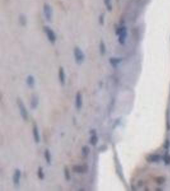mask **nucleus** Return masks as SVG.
I'll list each match as a JSON object with an SVG mask.
<instances>
[{"label": "nucleus", "mask_w": 170, "mask_h": 191, "mask_svg": "<svg viewBox=\"0 0 170 191\" xmlns=\"http://www.w3.org/2000/svg\"><path fill=\"white\" fill-rule=\"evenodd\" d=\"M116 34L118 36V41L121 45H124L128 36V31L125 26H121L116 30Z\"/></svg>", "instance_id": "1"}, {"label": "nucleus", "mask_w": 170, "mask_h": 191, "mask_svg": "<svg viewBox=\"0 0 170 191\" xmlns=\"http://www.w3.org/2000/svg\"><path fill=\"white\" fill-rule=\"evenodd\" d=\"M73 54H74L75 61L76 63L78 64H81L84 63L85 60V54L84 53L82 50L79 47H75L73 50Z\"/></svg>", "instance_id": "2"}, {"label": "nucleus", "mask_w": 170, "mask_h": 191, "mask_svg": "<svg viewBox=\"0 0 170 191\" xmlns=\"http://www.w3.org/2000/svg\"><path fill=\"white\" fill-rule=\"evenodd\" d=\"M44 33L46 34L47 39L49 41V42L52 44H54L56 43L57 40L56 34L55 33L54 31L52 30L51 27H50L48 26H45L43 27Z\"/></svg>", "instance_id": "3"}, {"label": "nucleus", "mask_w": 170, "mask_h": 191, "mask_svg": "<svg viewBox=\"0 0 170 191\" xmlns=\"http://www.w3.org/2000/svg\"><path fill=\"white\" fill-rule=\"evenodd\" d=\"M43 11L45 19L49 23L52 21V17H53V10H52V6L49 3H45L43 6Z\"/></svg>", "instance_id": "4"}, {"label": "nucleus", "mask_w": 170, "mask_h": 191, "mask_svg": "<svg viewBox=\"0 0 170 191\" xmlns=\"http://www.w3.org/2000/svg\"><path fill=\"white\" fill-rule=\"evenodd\" d=\"M17 102L18 107H19V110L22 118L24 120H27V119H28V113H27V109L25 107L24 103L20 98H18Z\"/></svg>", "instance_id": "5"}, {"label": "nucleus", "mask_w": 170, "mask_h": 191, "mask_svg": "<svg viewBox=\"0 0 170 191\" xmlns=\"http://www.w3.org/2000/svg\"><path fill=\"white\" fill-rule=\"evenodd\" d=\"M161 159H162L161 156L157 153L149 154L145 157L146 160L149 163H157L161 161Z\"/></svg>", "instance_id": "6"}, {"label": "nucleus", "mask_w": 170, "mask_h": 191, "mask_svg": "<svg viewBox=\"0 0 170 191\" xmlns=\"http://www.w3.org/2000/svg\"><path fill=\"white\" fill-rule=\"evenodd\" d=\"M88 166L86 165H75L73 167V171L77 173H84L87 171Z\"/></svg>", "instance_id": "7"}, {"label": "nucleus", "mask_w": 170, "mask_h": 191, "mask_svg": "<svg viewBox=\"0 0 170 191\" xmlns=\"http://www.w3.org/2000/svg\"><path fill=\"white\" fill-rule=\"evenodd\" d=\"M20 177H21V171L19 169L15 170L13 175V182L14 185H18L20 183Z\"/></svg>", "instance_id": "8"}, {"label": "nucleus", "mask_w": 170, "mask_h": 191, "mask_svg": "<svg viewBox=\"0 0 170 191\" xmlns=\"http://www.w3.org/2000/svg\"><path fill=\"white\" fill-rule=\"evenodd\" d=\"M33 138H34V140L35 142V143H38L40 141V133H39V130H38V126L36 124H34L33 125Z\"/></svg>", "instance_id": "9"}, {"label": "nucleus", "mask_w": 170, "mask_h": 191, "mask_svg": "<svg viewBox=\"0 0 170 191\" xmlns=\"http://www.w3.org/2000/svg\"><path fill=\"white\" fill-rule=\"evenodd\" d=\"M83 100H82V96L80 94V92H78L76 94L75 96V106L77 110L81 109L82 106Z\"/></svg>", "instance_id": "10"}, {"label": "nucleus", "mask_w": 170, "mask_h": 191, "mask_svg": "<svg viewBox=\"0 0 170 191\" xmlns=\"http://www.w3.org/2000/svg\"><path fill=\"white\" fill-rule=\"evenodd\" d=\"M58 76H59V80L60 82V84L61 85H64L65 81H66V75H65V71L63 67L61 66L59 68V73H58Z\"/></svg>", "instance_id": "11"}, {"label": "nucleus", "mask_w": 170, "mask_h": 191, "mask_svg": "<svg viewBox=\"0 0 170 191\" xmlns=\"http://www.w3.org/2000/svg\"><path fill=\"white\" fill-rule=\"evenodd\" d=\"M39 104V98L36 94H33L31 97V103H30V106L33 110L36 109L38 106Z\"/></svg>", "instance_id": "12"}, {"label": "nucleus", "mask_w": 170, "mask_h": 191, "mask_svg": "<svg viewBox=\"0 0 170 191\" xmlns=\"http://www.w3.org/2000/svg\"><path fill=\"white\" fill-rule=\"evenodd\" d=\"M122 61V59L121 57H111L109 59L110 64L113 66V68H116L121 62Z\"/></svg>", "instance_id": "13"}, {"label": "nucleus", "mask_w": 170, "mask_h": 191, "mask_svg": "<svg viewBox=\"0 0 170 191\" xmlns=\"http://www.w3.org/2000/svg\"><path fill=\"white\" fill-rule=\"evenodd\" d=\"M19 23L20 25L23 27L27 26V17L24 13H20L19 16Z\"/></svg>", "instance_id": "14"}, {"label": "nucleus", "mask_w": 170, "mask_h": 191, "mask_svg": "<svg viewBox=\"0 0 170 191\" xmlns=\"http://www.w3.org/2000/svg\"><path fill=\"white\" fill-rule=\"evenodd\" d=\"M98 136L96 135V132L94 131H92V133H91V138H90L89 142L91 145L92 146H95L98 143Z\"/></svg>", "instance_id": "15"}, {"label": "nucleus", "mask_w": 170, "mask_h": 191, "mask_svg": "<svg viewBox=\"0 0 170 191\" xmlns=\"http://www.w3.org/2000/svg\"><path fill=\"white\" fill-rule=\"evenodd\" d=\"M99 52H100L101 55V56H104V55L106 54V47L105 43L104 42L103 40H101L100 42H99Z\"/></svg>", "instance_id": "16"}, {"label": "nucleus", "mask_w": 170, "mask_h": 191, "mask_svg": "<svg viewBox=\"0 0 170 191\" xmlns=\"http://www.w3.org/2000/svg\"><path fill=\"white\" fill-rule=\"evenodd\" d=\"M26 84L29 87H33L35 84V80H34V77L31 75H29L26 78Z\"/></svg>", "instance_id": "17"}, {"label": "nucleus", "mask_w": 170, "mask_h": 191, "mask_svg": "<svg viewBox=\"0 0 170 191\" xmlns=\"http://www.w3.org/2000/svg\"><path fill=\"white\" fill-rule=\"evenodd\" d=\"M44 157L48 164H50L51 163V155L49 149H45L44 152Z\"/></svg>", "instance_id": "18"}, {"label": "nucleus", "mask_w": 170, "mask_h": 191, "mask_svg": "<svg viewBox=\"0 0 170 191\" xmlns=\"http://www.w3.org/2000/svg\"><path fill=\"white\" fill-rule=\"evenodd\" d=\"M164 164L166 166L170 165V154L168 152H166L162 157Z\"/></svg>", "instance_id": "19"}, {"label": "nucleus", "mask_w": 170, "mask_h": 191, "mask_svg": "<svg viewBox=\"0 0 170 191\" xmlns=\"http://www.w3.org/2000/svg\"><path fill=\"white\" fill-rule=\"evenodd\" d=\"M104 3L105 7L108 12H111L112 10V0H104Z\"/></svg>", "instance_id": "20"}, {"label": "nucleus", "mask_w": 170, "mask_h": 191, "mask_svg": "<svg viewBox=\"0 0 170 191\" xmlns=\"http://www.w3.org/2000/svg\"><path fill=\"white\" fill-rule=\"evenodd\" d=\"M64 175L66 180H70V178H71V175H70V170H69V169L67 167H65L64 169Z\"/></svg>", "instance_id": "21"}, {"label": "nucleus", "mask_w": 170, "mask_h": 191, "mask_svg": "<svg viewBox=\"0 0 170 191\" xmlns=\"http://www.w3.org/2000/svg\"><path fill=\"white\" fill-rule=\"evenodd\" d=\"M38 177L39 179L40 180H43L45 178V175H44L43 173V167H39L38 169Z\"/></svg>", "instance_id": "22"}, {"label": "nucleus", "mask_w": 170, "mask_h": 191, "mask_svg": "<svg viewBox=\"0 0 170 191\" xmlns=\"http://www.w3.org/2000/svg\"><path fill=\"white\" fill-rule=\"evenodd\" d=\"M90 152L89 148L87 146H84L82 148V154L84 157H86L88 156Z\"/></svg>", "instance_id": "23"}, {"label": "nucleus", "mask_w": 170, "mask_h": 191, "mask_svg": "<svg viewBox=\"0 0 170 191\" xmlns=\"http://www.w3.org/2000/svg\"><path fill=\"white\" fill-rule=\"evenodd\" d=\"M98 21H99V24L103 26L105 24V13H101L99 15V18H98Z\"/></svg>", "instance_id": "24"}, {"label": "nucleus", "mask_w": 170, "mask_h": 191, "mask_svg": "<svg viewBox=\"0 0 170 191\" xmlns=\"http://www.w3.org/2000/svg\"><path fill=\"white\" fill-rule=\"evenodd\" d=\"M163 146H164V149L165 150H168L170 148V140L168 139H166L164 142V145H163Z\"/></svg>", "instance_id": "25"}, {"label": "nucleus", "mask_w": 170, "mask_h": 191, "mask_svg": "<svg viewBox=\"0 0 170 191\" xmlns=\"http://www.w3.org/2000/svg\"><path fill=\"white\" fill-rule=\"evenodd\" d=\"M164 181H165V179L163 177H159L156 180V182L158 184H162L164 182Z\"/></svg>", "instance_id": "26"}]
</instances>
